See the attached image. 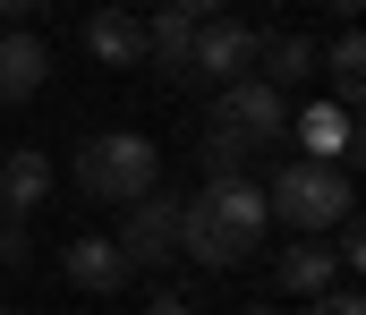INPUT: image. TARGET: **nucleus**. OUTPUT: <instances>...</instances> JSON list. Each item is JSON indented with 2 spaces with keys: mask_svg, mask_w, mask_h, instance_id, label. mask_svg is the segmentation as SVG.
I'll use <instances>...</instances> for the list:
<instances>
[{
  "mask_svg": "<svg viewBox=\"0 0 366 315\" xmlns=\"http://www.w3.org/2000/svg\"><path fill=\"white\" fill-rule=\"evenodd\" d=\"M350 213H358V188H350L341 162H281L273 188H264V221L298 230V239H324V230H341Z\"/></svg>",
  "mask_w": 366,
  "mask_h": 315,
  "instance_id": "obj_2",
  "label": "nucleus"
},
{
  "mask_svg": "<svg viewBox=\"0 0 366 315\" xmlns=\"http://www.w3.org/2000/svg\"><path fill=\"white\" fill-rule=\"evenodd\" d=\"M51 196V162L34 154V145H17V154H0V221H26V213Z\"/></svg>",
  "mask_w": 366,
  "mask_h": 315,
  "instance_id": "obj_12",
  "label": "nucleus"
},
{
  "mask_svg": "<svg viewBox=\"0 0 366 315\" xmlns=\"http://www.w3.org/2000/svg\"><path fill=\"white\" fill-rule=\"evenodd\" d=\"M273 281L290 299H324V290H341V264H332V247L324 239H290L273 256Z\"/></svg>",
  "mask_w": 366,
  "mask_h": 315,
  "instance_id": "obj_10",
  "label": "nucleus"
},
{
  "mask_svg": "<svg viewBox=\"0 0 366 315\" xmlns=\"http://www.w3.org/2000/svg\"><path fill=\"white\" fill-rule=\"evenodd\" d=\"M0 315H17V307H0Z\"/></svg>",
  "mask_w": 366,
  "mask_h": 315,
  "instance_id": "obj_24",
  "label": "nucleus"
},
{
  "mask_svg": "<svg viewBox=\"0 0 366 315\" xmlns=\"http://www.w3.org/2000/svg\"><path fill=\"white\" fill-rule=\"evenodd\" d=\"M0 154H9V145H0Z\"/></svg>",
  "mask_w": 366,
  "mask_h": 315,
  "instance_id": "obj_25",
  "label": "nucleus"
},
{
  "mask_svg": "<svg viewBox=\"0 0 366 315\" xmlns=\"http://www.w3.org/2000/svg\"><path fill=\"white\" fill-rule=\"evenodd\" d=\"M256 77L273 94H298L315 77V34H256Z\"/></svg>",
  "mask_w": 366,
  "mask_h": 315,
  "instance_id": "obj_13",
  "label": "nucleus"
},
{
  "mask_svg": "<svg viewBox=\"0 0 366 315\" xmlns=\"http://www.w3.org/2000/svg\"><path fill=\"white\" fill-rule=\"evenodd\" d=\"M239 315H281V307H239Z\"/></svg>",
  "mask_w": 366,
  "mask_h": 315,
  "instance_id": "obj_23",
  "label": "nucleus"
},
{
  "mask_svg": "<svg viewBox=\"0 0 366 315\" xmlns=\"http://www.w3.org/2000/svg\"><path fill=\"white\" fill-rule=\"evenodd\" d=\"M86 51L102 69H137V60H145V17H137V9H94L86 17Z\"/></svg>",
  "mask_w": 366,
  "mask_h": 315,
  "instance_id": "obj_11",
  "label": "nucleus"
},
{
  "mask_svg": "<svg viewBox=\"0 0 366 315\" xmlns=\"http://www.w3.org/2000/svg\"><path fill=\"white\" fill-rule=\"evenodd\" d=\"M26 256H34V239H26V221H0V264H9V273H17V264H26Z\"/></svg>",
  "mask_w": 366,
  "mask_h": 315,
  "instance_id": "obj_18",
  "label": "nucleus"
},
{
  "mask_svg": "<svg viewBox=\"0 0 366 315\" xmlns=\"http://www.w3.org/2000/svg\"><path fill=\"white\" fill-rule=\"evenodd\" d=\"M43 9H51V0H0V17H9V26H26V17H43Z\"/></svg>",
  "mask_w": 366,
  "mask_h": 315,
  "instance_id": "obj_20",
  "label": "nucleus"
},
{
  "mask_svg": "<svg viewBox=\"0 0 366 315\" xmlns=\"http://www.w3.org/2000/svg\"><path fill=\"white\" fill-rule=\"evenodd\" d=\"M111 239H119V256H128L137 273H154V264H171V256H179V196H171V188H154V196H137V205H128V221H119Z\"/></svg>",
  "mask_w": 366,
  "mask_h": 315,
  "instance_id": "obj_7",
  "label": "nucleus"
},
{
  "mask_svg": "<svg viewBox=\"0 0 366 315\" xmlns=\"http://www.w3.org/2000/svg\"><path fill=\"white\" fill-rule=\"evenodd\" d=\"M77 188H86L94 205H137V196H154L162 188V145L154 136H137V128H111V136H86L77 145Z\"/></svg>",
  "mask_w": 366,
  "mask_h": 315,
  "instance_id": "obj_3",
  "label": "nucleus"
},
{
  "mask_svg": "<svg viewBox=\"0 0 366 315\" xmlns=\"http://www.w3.org/2000/svg\"><path fill=\"white\" fill-rule=\"evenodd\" d=\"M358 9H366V0H332V17H341V26H358Z\"/></svg>",
  "mask_w": 366,
  "mask_h": 315,
  "instance_id": "obj_22",
  "label": "nucleus"
},
{
  "mask_svg": "<svg viewBox=\"0 0 366 315\" xmlns=\"http://www.w3.org/2000/svg\"><path fill=\"white\" fill-rule=\"evenodd\" d=\"M324 77H332V103H350V111H358V94H366V34H358V26H341V34H332V51H324Z\"/></svg>",
  "mask_w": 366,
  "mask_h": 315,
  "instance_id": "obj_14",
  "label": "nucleus"
},
{
  "mask_svg": "<svg viewBox=\"0 0 366 315\" xmlns=\"http://www.w3.org/2000/svg\"><path fill=\"white\" fill-rule=\"evenodd\" d=\"M162 9H179L187 26H204V17H230V0H162Z\"/></svg>",
  "mask_w": 366,
  "mask_h": 315,
  "instance_id": "obj_19",
  "label": "nucleus"
},
{
  "mask_svg": "<svg viewBox=\"0 0 366 315\" xmlns=\"http://www.w3.org/2000/svg\"><path fill=\"white\" fill-rule=\"evenodd\" d=\"M187 77L196 86H239V77H256V26H239V17H204L196 26V43H187Z\"/></svg>",
  "mask_w": 366,
  "mask_h": 315,
  "instance_id": "obj_5",
  "label": "nucleus"
},
{
  "mask_svg": "<svg viewBox=\"0 0 366 315\" xmlns=\"http://www.w3.org/2000/svg\"><path fill=\"white\" fill-rule=\"evenodd\" d=\"M187 43H196V26H187L179 9H162V17H145V60H154L162 77H187Z\"/></svg>",
  "mask_w": 366,
  "mask_h": 315,
  "instance_id": "obj_15",
  "label": "nucleus"
},
{
  "mask_svg": "<svg viewBox=\"0 0 366 315\" xmlns=\"http://www.w3.org/2000/svg\"><path fill=\"white\" fill-rule=\"evenodd\" d=\"M264 239V188L256 179H204L196 196H179V256L204 273L247 264Z\"/></svg>",
  "mask_w": 366,
  "mask_h": 315,
  "instance_id": "obj_1",
  "label": "nucleus"
},
{
  "mask_svg": "<svg viewBox=\"0 0 366 315\" xmlns=\"http://www.w3.org/2000/svg\"><path fill=\"white\" fill-rule=\"evenodd\" d=\"M196 162H204V179H247V162H256V154H247L230 128H213V119H204V136H196Z\"/></svg>",
  "mask_w": 366,
  "mask_h": 315,
  "instance_id": "obj_16",
  "label": "nucleus"
},
{
  "mask_svg": "<svg viewBox=\"0 0 366 315\" xmlns=\"http://www.w3.org/2000/svg\"><path fill=\"white\" fill-rule=\"evenodd\" d=\"M290 145H298V162H358V145H366V111L350 103H307V111H290Z\"/></svg>",
  "mask_w": 366,
  "mask_h": 315,
  "instance_id": "obj_6",
  "label": "nucleus"
},
{
  "mask_svg": "<svg viewBox=\"0 0 366 315\" xmlns=\"http://www.w3.org/2000/svg\"><path fill=\"white\" fill-rule=\"evenodd\" d=\"M60 273H69L86 299H111V290H128V281H137V264L119 256V239H111V230H77V239L60 247Z\"/></svg>",
  "mask_w": 366,
  "mask_h": 315,
  "instance_id": "obj_8",
  "label": "nucleus"
},
{
  "mask_svg": "<svg viewBox=\"0 0 366 315\" xmlns=\"http://www.w3.org/2000/svg\"><path fill=\"white\" fill-rule=\"evenodd\" d=\"M307 315H366V299L341 281V290H324V299H307Z\"/></svg>",
  "mask_w": 366,
  "mask_h": 315,
  "instance_id": "obj_17",
  "label": "nucleus"
},
{
  "mask_svg": "<svg viewBox=\"0 0 366 315\" xmlns=\"http://www.w3.org/2000/svg\"><path fill=\"white\" fill-rule=\"evenodd\" d=\"M213 128H230L247 154H273V145H290V94H273L264 77H239L213 94Z\"/></svg>",
  "mask_w": 366,
  "mask_h": 315,
  "instance_id": "obj_4",
  "label": "nucleus"
},
{
  "mask_svg": "<svg viewBox=\"0 0 366 315\" xmlns=\"http://www.w3.org/2000/svg\"><path fill=\"white\" fill-rule=\"evenodd\" d=\"M145 315H187V299H179V290H154V299H145Z\"/></svg>",
  "mask_w": 366,
  "mask_h": 315,
  "instance_id": "obj_21",
  "label": "nucleus"
},
{
  "mask_svg": "<svg viewBox=\"0 0 366 315\" xmlns=\"http://www.w3.org/2000/svg\"><path fill=\"white\" fill-rule=\"evenodd\" d=\"M51 86V43L34 26H0V103H34Z\"/></svg>",
  "mask_w": 366,
  "mask_h": 315,
  "instance_id": "obj_9",
  "label": "nucleus"
}]
</instances>
